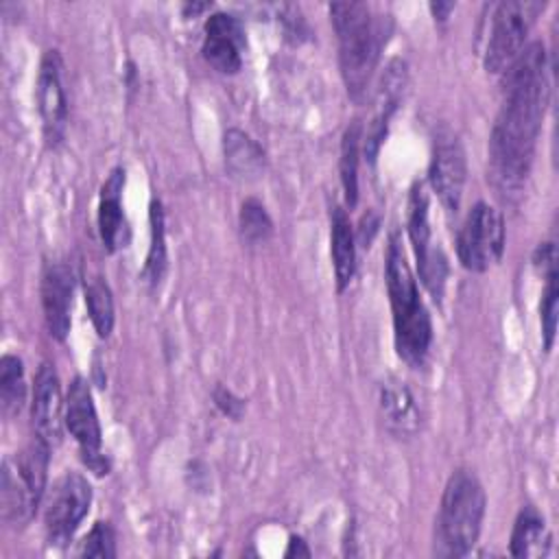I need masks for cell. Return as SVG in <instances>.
<instances>
[{"label": "cell", "mask_w": 559, "mask_h": 559, "mask_svg": "<svg viewBox=\"0 0 559 559\" xmlns=\"http://www.w3.org/2000/svg\"><path fill=\"white\" fill-rule=\"evenodd\" d=\"M63 408H66V402H61L59 376L50 362H41L33 382L31 421H33L35 435L48 441L50 448L61 441Z\"/></svg>", "instance_id": "13"}, {"label": "cell", "mask_w": 559, "mask_h": 559, "mask_svg": "<svg viewBox=\"0 0 559 559\" xmlns=\"http://www.w3.org/2000/svg\"><path fill=\"white\" fill-rule=\"evenodd\" d=\"M504 251V221L489 203L478 201L456 236V255L463 269L483 273L502 258Z\"/></svg>", "instance_id": "7"}, {"label": "cell", "mask_w": 559, "mask_h": 559, "mask_svg": "<svg viewBox=\"0 0 559 559\" xmlns=\"http://www.w3.org/2000/svg\"><path fill=\"white\" fill-rule=\"evenodd\" d=\"M245 33L238 17L229 13H212L205 20L203 59L223 74H236L242 66Z\"/></svg>", "instance_id": "14"}, {"label": "cell", "mask_w": 559, "mask_h": 559, "mask_svg": "<svg viewBox=\"0 0 559 559\" xmlns=\"http://www.w3.org/2000/svg\"><path fill=\"white\" fill-rule=\"evenodd\" d=\"M360 142H362V124L360 120H352L341 138V186L345 192L347 207H354L358 201V159H360Z\"/></svg>", "instance_id": "23"}, {"label": "cell", "mask_w": 559, "mask_h": 559, "mask_svg": "<svg viewBox=\"0 0 559 559\" xmlns=\"http://www.w3.org/2000/svg\"><path fill=\"white\" fill-rule=\"evenodd\" d=\"M465 177H467V168H465V153H463L461 140L452 129L441 127L432 140L428 181L448 212L459 210Z\"/></svg>", "instance_id": "11"}, {"label": "cell", "mask_w": 559, "mask_h": 559, "mask_svg": "<svg viewBox=\"0 0 559 559\" xmlns=\"http://www.w3.org/2000/svg\"><path fill=\"white\" fill-rule=\"evenodd\" d=\"M557 314H559V286H557V266H550L546 271V286L542 293L539 304V319H542V336H544V349L550 352L557 334Z\"/></svg>", "instance_id": "27"}, {"label": "cell", "mask_w": 559, "mask_h": 559, "mask_svg": "<svg viewBox=\"0 0 559 559\" xmlns=\"http://www.w3.org/2000/svg\"><path fill=\"white\" fill-rule=\"evenodd\" d=\"M50 443L33 435L15 459L2 465L0 504L7 522H26L39 507L46 491Z\"/></svg>", "instance_id": "5"}, {"label": "cell", "mask_w": 559, "mask_h": 559, "mask_svg": "<svg viewBox=\"0 0 559 559\" xmlns=\"http://www.w3.org/2000/svg\"><path fill=\"white\" fill-rule=\"evenodd\" d=\"M85 304L92 325L100 338H107L114 330V295L103 277H92L85 284Z\"/></svg>", "instance_id": "25"}, {"label": "cell", "mask_w": 559, "mask_h": 559, "mask_svg": "<svg viewBox=\"0 0 559 559\" xmlns=\"http://www.w3.org/2000/svg\"><path fill=\"white\" fill-rule=\"evenodd\" d=\"M148 225H151V245L146 253V262L142 269V277L151 288H157L166 275L168 255H166V223H164V207L157 199L151 201L148 210Z\"/></svg>", "instance_id": "22"}, {"label": "cell", "mask_w": 559, "mask_h": 559, "mask_svg": "<svg viewBox=\"0 0 559 559\" xmlns=\"http://www.w3.org/2000/svg\"><path fill=\"white\" fill-rule=\"evenodd\" d=\"M124 170L114 168L100 188L98 199V234L107 251H118L129 242V223L122 210Z\"/></svg>", "instance_id": "16"}, {"label": "cell", "mask_w": 559, "mask_h": 559, "mask_svg": "<svg viewBox=\"0 0 559 559\" xmlns=\"http://www.w3.org/2000/svg\"><path fill=\"white\" fill-rule=\"evenodd\" d=\"M26 400L24 365L17 356L4 354L0 358V406L4 417H13L22 411Z\"/></svg>", "instance_id": "24"}, {"label": "cell", "mask_w": 559, "mask_h": 559, "mask_svg": "<svg viewBox=\"0 0 559 559\" xmlns=\"http://www.w3.org/2000/svg\"><path fill=\"white\" fill-rule=\"evenodd\" d=\"M332 231H330V251H332V264H334V277H336V290L343 293L356 269V236L354 227L349 223V216L343 207L332 210Z\"/></svg>", "instance_id": "19"}, {"label": "cell", "mask_w": 559, "mask_h": 559, "mask_svg": "<svg viewBox=\"0 0 559 559\" xmlns=\"http://www.w3.org/2000/svg\"><path fill=\"white\" fill-rule=\"evenodd\" d=\"M544 7V2L535 0H504L493 7L485 46L487 72L502 74L518 59L524 50L526 35Z\"/></svg>", "instance_id": "6"}, {"label": "cell", "mask_w": 559, "mask_h": 559, "mask_svg": "<svg viewBox=\"0 0 559 559\" xmlns=\"http://www.w3.org/2000/svg\"><path fill=\"white\" fill-rule=\"evenodd\" d=\"M92 504V487L85 476L76 472L63 474L46 502L44 526L52 546H66Z\"/></svg>", "instance_id": "10"}, {"label": "cell", "mask_w": 559, "mask_h": 559, "mask_svg": "<svg viewBox=\"0 0 559 559\" xmlns=\"http://www.w3.org/2000/svg\"><path fill=\"white\" fill-rule=\"evenodd\" d=\"M37 103L44 122V140L57 146L66 135L68 100L61 83V57L57 50H46L37 74Z\"/></svg>", "instance_id": "12"}, {"label": "cell", "mask_w": 559, "mask_h": 559, "mask_svg": "<svg viewBox=\"0 0 559 559\" xmlns=\"http://www.w3.org/2000/svg\"><path fill=\"white\" fill-rule=\"evenodd\" d=\"M284 557H310V548L306 546V542L297 535H290L288 546L284 550Z\"/></svg>", "instance_id": "30"}, {"label": "cell", "mask_w": 559, "mask_h": 559, "mask_svg": "<svg viewBox=\"0 0 559 559\" xmlns=\"http://www.w3.org/2000/svg\"><path fill=\"white\" fill-rule=\"evenodd\" d=\"M384 277L393 312V338L397 356L411 367H421L430 352L432 323L419 297V288L406 262L397 231L389 236Z\"/></svg>", "instance_id": "3"}, {"label": "cell", "mask_w": 559, "mask_h": 559, "mask_svg": "<svg viewBox=\"0 0 559 559\" xmlns=\"http://www.w3.org/2000/svg\"><path fill=\"white\" fill-rule=\"evenodd\" d=\"M225 164L234 177L251 179L264 168V153L262 148L240 129H229L223 142Z\"/></svg>", "instance_id": "21"}, {"label": "cell", "mask_w": 559, "mask_h": 559, "mask_svg": "<svg viewBox=\"0 0 559 559\" xmlns=\"http://www.w3.org/2000/svg\"><path fill=\"white\" fill-rule=\"evenodd\" d=\"M330 17L338 37V63L347 94L360 103L386 44L391 20L365 2H332Z\"/></svg>", "instance_id": "2"}, {"label": "cell", "mask_w": 559, "mask_h": 559, "mask_svg": "<svg viewBox=\"0 0 559 559\" xmlns=\"http://www.w3.org/2000/svg\"><path fill=\"white\" fill-rule=\"evenodd\" d=\"M502 103L489 138V181L502 201H518L526 183L544 109L548 103L546 50L524 46L502 72Z\"/></svg>", "instance_id": "1"}, {"label": "cell", "mask_w": 559, "mask_h": 559, "mask_svg": "<svg viewBox=\"0 0 559 559\" xmlns=\"http://www.w3.org/2000/svg\"><path fill=\"white\" fill-rule=\"evenodd\" d=\"M74 295V275L68 264H50L41 280V308L52 338L66 341L70 332V310Z\"/></svg>", "instance_id": "15"}, {"label": "cell", "mask_w": 559, "mask_h": 559, "mask_svg": "<svg viewBox=\"0 0 559 559\" xmlns=\"http://www.w3.org/2000/svg\"><path fill=\"white\" fill-rule=\"evenodd\" d=\"M212 400H214L216 408H218L223 415H227L229 419H234V421H238V419L242 417V413H245V400L238 397L234 391H229V389L223 386V384H216V386H214Z\"/></svg>", "instance_id": "29"}, {"label": "cell", "mask_w": 559, "mask_h": 559, "mask_svg": "<svg viewBox=\"0 0 559 559\" xmlns=\"http://www.w3.org/2000/svg\"><path fill=\"white\" fill-rule=\"evenodd\" d=\"M63 424L72 439L79 445L83 463L96 474L103 476L109 472V461L103 454V439H100V424L96 415V406L92 400L90 384L83 378H74L63 408Z\"/></svg>", "instance_id": "9"}, {"label": "cell", "mask_w": 559, "mask_h": 559, "mask_svg": "<svg viewBox=\"0 0 559 559\" xmlns=\"http://www.w3.org/2000/svg\"><path fill=\"white\" fill-rule=\"evenodd\" d=\"M408 238L417 258V269L428 293L439 301L443 297L448 262L439 247L432 245L428 223V192L421 181H415L408 194Z\"/></svg>", "instance_id": "8"}, {"label": "cell", "mask_w": 559, "mask_h": 559, "mask_svg": "<svg viewBox=\"0 0 559 559\" xmlns=\"http://www.w3.org/2000/svg\"><path fill=\"white\" fill-rule=\"evenodd\" d=\"M452 9H454V2H430V11L439 20H445Z\"/></svg>", "instance_id": "31"}, {"label": "cell", "mask_w": 559, "mask_h": 559, "mask_svg": "<svg viewBox=\"0 0 559 559\" xmlns=\"http://www.w3.org/2000/svg\"><path fill=\"white\" fill-rule=\"evenodd\" d=\"M240 236L247 245H260L273 234V221L258 199H245L238 214Z\"/></svg>", "instance_id": "26"}, {"label": "cell", "mask_w": 559, "mask_h": 559, "mask_svg": "<svg viewBox=\"0 0 559 559\" xmlns=\"http://www.w3.org/2000/svg\"><path fill=\"white\" fill-rule=\"evenodd\" d=\"M380 411L395 435H415L419 430V408L404 382L389 380L380 386Z\"/></svg>", "instance_id": "18"}, {"label": "cell", "mask_w": 559, "mask_h": 559, "mask_svg": "<svg viewBox=\"0 0 559 559\" xmlns=\"http://www.w3.org/2000/svg\"><path fill=\"white\" fill-rule=\"evenodd\" d=\"M485 515V489L469 469L450 474L437 515L439 555L463 557L478 542Z\"/></svg>", "instance_id": "4"}, {"label": "cell", "mask_w": 559, "mask_h": 559, "mask_svg": "<svg viewBox=\"0 0 559 559\" xmlns=\"http://www.w3.org/2000/svg\"><path fill=\"white\" fill-rule=\"evenodd\" d=\"M404 63L402 61H391L382 81H380V90H378V111L373 116V120L369 122L367 127V133L362 135V142H365V157L369 162H373L378 157V151L382 146V140L386 135V127H389V120L397 107V100H400V94H402V87H404Z\"/></svg>", "instance_id": "17"}, {"label": "cell", "mask_w": 559, "mask_h": 559, "mask_svg": "<svg viewBox=\"0 0 559 559\" xmlns=\"http://www.w3.org/2000/svg\"><path fill=\"white\" fill-rule=\"evenodd\" d=\"M548 546L550 533L544 518L533 507H524L515 518L509 552L513 557H539L548 552Z\"/></svg>", "instance_id": "20"}, {"label": "cell", "mask_w": 559, "mask_h": 559, "mask_svg": "<svg viewBox=\"0 0 559 559\" xmlns=\"http://www.w3.org/2000/svg\"><path fill=\"white\" fill-rule=\"evenodd\" d=\"M81 557H100L111 559L116 557V533L109 522H96L90 533L81 539L79 546Z\"/></svg>", "instance_id": "28"}]
</instances>
